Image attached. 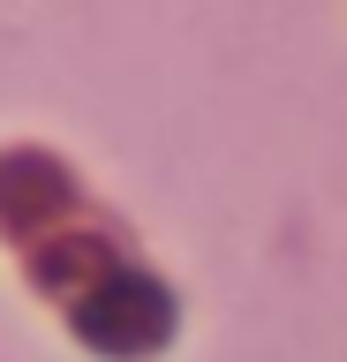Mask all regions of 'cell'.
I'll return each mask as SVG.
<instances>
[{"mask_svg": "<svg viewBox=\"0 0 347 362\" xmlns=\"http://www.w3.org/2000/svg\"><path fill=\"white\" fill-rule=\"evenodd\" d=\"M76 332L98 339V347H114V355H136V347H151L166 332V294L151 279H106L98 294H83Z\"/></svg>", "mask_w": 347, "mask_h": 362, "instance_id": "1", "label": "cell"}]
</instances>
